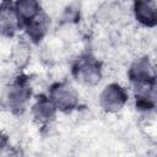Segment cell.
Instances as JSON below:
<instances>
[{"mask_svg": "<svg viewBox=\"0 0 157 157\" xmlns=\"http://www.w3.org/2000/svg\"><path fill=\"white\" fill-rule=\"evenodd\" d=\"M48 97L58 112L71 113L78 107L80 96L77 91L67 82H56L49 88Z\"/></svg>", "mask_w": 157, "mask_h": 157, "instance_id": "3957f363", "label": "cell"}, {"mask_svg": "<svg viewBox=\"0 0 157 157\" xmlns=\"http://www.w3.org/2000/svg\"><path fill=\"white\" fill-rule=\"evenodd\" d=\"M128 78L132 86L137 85H155V66L148 56H140L135 59L128 69Z\"/></svg>", "mask_w": 157, "mask_h": 157, "instance_id": "5b68a950", "label": "cell"}, {"mask_svg": "<svg viewBox=\"0 0 157 157\" xmlns=\"http://www.w3.org/2000/svg\"><path fill=\"white\" fill-rule=\"evenodd\" d=\"M32 98V87L27 78L17 77L7 87L5 93L6 107L15 114H21L26 110Z\"/></svg>", "mask_w": 157, "mask_h": 157, "instance_id": "7a4b0ae2", "label": "cell"}, {"mask_svg": "<svg viewBox=\"0 0 157 157\" xmlns=\"http://www.w3.org/2000/svg\"><path fill=\"white\" fill-rule=\"evenodd\" d=\"M78 18H80V6L76 4L67 5L61 13V21L64 23H74Z\"/></svg>", "mask_w": 157, "mask_h": 157, "instance_id": "5bb4252c", "label": "cell"}, {"mask_svg": "<svg viewBox=\"0 0 157 157\" xmlns=\"http://www.w3.org/2000/svg\"><path fill=\"white\" fill-rule=\"evenodd\" d=\"M72 75L77 82L85 86H96L103 77V70L97 58L91 54H83L75 61Z\"/></svg>", "mask_w": 157, "mask_h": 157, "instance_id": "6da1fadb", "label": "cell"}, {"mask_svg": "<svg viewBox=\"0 0 157 157\" xmlns=\"http://www.w3.org/2000/svg\"><path fill=\"white\" fill-rule=\"evenodd\" d=\"M21 27L22 25L16 15L13 4H0V36L5 38H12L17 34Z\"/></svg>", "mask_w": 157, "mask_h": 157, "instance_id": "8992f818", "label": "cell"}, {"mask_svg": "<svg viewBox=\"0 0 157 157\" xmlns=\"http://www.w3.org/2000/svg\"><path fill=\"white\" fill-rule=\"evenodd\" d=\"M131 11L134 18L141 26L152 28L157 25V5L155 1H135L132 4Z\"/></svg>", "mask_w": 157, "mask_h": 157, "instance_id": "52a82bcc", "label": "cell"}, {"mask_svg": "<svg viewBox=\"0 0 157 157\" xmlns=\"http://www.w3.org/2000/svg\"><path fill=\"white\" fill-rule=\"evenodd\" d=\"M56 108L48 96H39L31 107L32 118L38 124H49L56 117Z\"/></svg>", "mask_w": 157, "mask_h": 157, "instance_id": "ba28073f", "label": "cell"}, {"mask_svg": "<svg viewBox=\"0 0 157 157\" xmlns=\"http://www.w3.org/2000/svg\"><path fill=\"white\" fill-rule=\"evenodd\" d=\"M23 27H25V33H26L27 38L29 39V42L39 43L45 37V34L48 32L49 23H48L47 16L44 13H42L39 17H37L32 22L25 25Z\"/></svg>", "mask_w": 157, "mask_h": 157, "instance_id": "8fae6325", "label": "cell"}, {"mask_svg": "<svg viewBox=\"0 0 157 157\" xmlns=\"http://www.w3.org/2000/svg\"><path fill=\"white\" fill-rule=\"evenodd\" d=\"M13 9L22 26L32 22L43 13L40 4L36 0H18L13 2Z\"/></svg>", "mask_w": 157, "mask_h": 157, "instance_id": "30bf717a", "label": "cell"}, {"mask_svg": "<svg viewBox=\"0 0 157 157\" xmlns=\"http://www.w3.org/2000/svg\"><path fill=\"white\" fill-rule=\"evenodd\" d=\"M119 10L120 9H119V5L118 4L104 2L96 11L97 21L103 22V23L112 22V21H114L117 18V16H119Z\"/></svg>", "mask_w": 157, "mask_h": 157, "instance_id": "4fadbf2b", "label": "cell"}, {"mask_svg": "<svg viewBox=\"0 0 157 157\" xmlns=\"http://www.w3.org/2000/svg\"><path fill=\"white\" fill-rule=\"evenodd\" d=\"M10 58L16 69H18V70L26 69L31 61V47H29L28 42L18 40L12 47Z\"/></svg>", "mask_w": 157, "mask_h": 157, "instance_id": "7c38bea8", "label": "cell"}, {"mask_svg": "<svg viewBox=\"0 0 157 157\" xmlns=\"http://www.w3.org/2000/svg\"><path fill=\"white\" fill-rule=\"evenodd\" d=\"M99 105L107 113H117L121 110L129 101L128 90L118 83L110 82L104 86V88L99 93Z\"/></svg>", "mask_w": 157, "mask_h": 157, "instance_id": "277c9868", "label": "cell"}, {"mask_svg": "<svg viewBox=\"0 0 157 157\" xmlns=\"http://www.w3.org/2000/svg\"><path fill=\"white\" fill-rule=\"evenodd\" d=\"M132 97L136 109L148 113L156 107V88L155 85H137L132 86Z\"/></svg>", "mask_w": 157, "mask_h": 157, "instance_id": "9c48e42d", "label": "cell"}]
</instances>
